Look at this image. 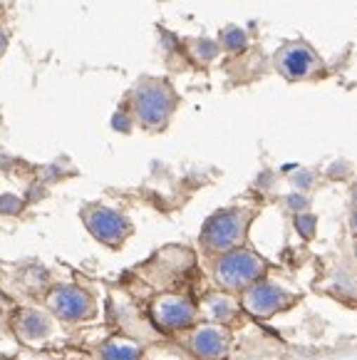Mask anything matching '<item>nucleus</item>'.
Listing matches in <instances>:
<instances>
[{"mask_svg":"<svg viewBox=\"0 0 357 360\" xmlns=\"http://www.w3.org/2000/svg\"><path fill=\"white\" fill-rule=\"evenodd\" d=\"M42 308L53 313L60 323L77 326L89 323L100 316V303L95 293L77 283H55L42 293Z\"/></svg>","mask_w":357,"mask_h":360,"instance_id":"1","label":"nucleus"},{"mask_svg":"<svg viewBox=\"0 0 357 360\" xmlns=\"http://www.w3.org/2000/svg\"><path fill=\"white\" fill-rule=\"evenodd\" d=\"M8 323H11V330L18 343L30 350L50 348V345L60 343L65 338L63 323L53 313L37 306H15L11 311Z\"/></svg>","mask_w":357,"mask_h":360,"instance_id":"2","label":"nucleus"},{"mask_svg":"<svg viewBox=\"0 0 357 360\" xmlns=\"http://www.w3.org/2000/svg\"><path fill=\"white\" fill-rule=\"evenodd\" d=\"M176 92L164 79L144 77L131 92V110L144 129H164L176 110Z\"/></svg>","mask_w":357,"mask_h":360,"instance_id":"3","label":"nucleus"},{"mask_svg":"<svg viewBox=\"0 0 357 360\" xmlns=\"http://www.w3.org/2000/svg\"><path fill=\"white\" fill-rule=\"evenodd\" d=\"M253 214L248 209H221L214 217L206 219L201 229V246L214 254H226L243 244Z\"/></svg>","mask_w":357,"mask_h":360,"instance_id":"4","label":"nucleus"},{"mask_svg":"<svg viewBox=\"0 0 357 360\" xmlns=\"http://www.w3.org/2000/svg\"><path fill=\"white\" fill-rule=\"evenodd\" d=\"M214 274L221 288H226V291H246L251 283L263 278L266 261L258 254H253L251 249L238 246V249H231L219 256Z\"/></svg>","mask_w":357,"mask_h":360,"instance_id":"5","label":"nucleus"},{"mask_svg":"<svg viewBox=\"0 0 357 360\" xmlns=\"http://www.w3.org/2000/svg\"><path fill=\"white\" fill-rule=\"evenodd\" d=\"M199 313V306L189 296H184V293L162 291L149 303V321H152L154 328L164 330V333L186 330L191 326H196Z\"/></svg>","mask_w":357,"mask_h":360,"instance_id":"6","label":"nucleus"},{"mask_svg":"<svg viewBox=\"0 0 357 360\" xmlns=\"http://www.w3.org/2000/svg\"><path fill=\"white\" fill-rule=\"evenodd\" d=\"M84 229L92 233L95 241H100L107 249H119L131 236V221L117 209L107 204H89L82 209Z\"/></svg>","mask_w":357,"mask_h":360,"instance_id":"7","label":"nucleus"},{"mask_svg":"<svg viewBox=\"0 0 357 360\" xmlns=\"http://www.w3.org/2000/svg\"><path fill=\"white\" fill-rule=\"evenodd\" d=\"M290 301H293V296L285 288L268 281H256L243 291L241 308L251 313L253 318H271L278 311H283L285 306H290Z\"/></svg>","mask_w":357,"mask_h":360,"instance_id":"8","label":"nucleus"},{"mask_svg":"<svg viewBox=\"0 0 357 360\" xmlns=\"http://www.w3.org/2000/svg\"><path fill=\"white\" fill-rule=\"evenodd\" d=\"M189 350L199 360H223L231 353V333L226 326H196L189 335Z\"/></svg>","mask_w":357,"mask_h":360,"instance_id":"9","label":"nucleus"},{"mask_svg":"<svg viewBox=\"0 0 357 360\" xmlns=\"http://www.w3.org/2000/svg\"><path fill=\"white\" fill-rule=\"evenodd\" d=\"M278 68L288 79H303L320 68V60H318V55L313 53L308 45L290 43V45H285V48H280Z\"/></svg>","mask_w":357,"mask_h":360,"instance_id":"10","label":"nucleus"},{"mask_svg":"<svg viewBox=\"0 0 357 360\" xmlns=\"http://www.w3.org/2000/svg\"><path fill=\"white\" fill-rule=\"evenodd\" d=\"M95 358L97 360H142L144 348L139 340L129 338V335H124V333H115L97 345Z\"/></svg>","mask_w":357,"mask_h":360,"instance_id":"11","label":"nucleus"},{"mask_svg":"<svg viewBox=\"0 0 357 360\" xmlns=\"http://www.w3.org/2000/svg\"><path fill=\"white\" fill-rule=\"evenodd\" d=\"M238 308H241V306H238V301L228 296V293H209V296L201 301L199 311L209 316L211 323L228 326L233 318L238 316Z\"/></svg>","mask_w":357,"mask_h":360,"instance_id":"12","label":"nucleus"},{"mask_svg":"<svg viewBox=\"0 0 357 360\" xmlns=\"http://www.w3.org/2000/svg\"><path fill=\"white\" fill-rule=\"evenodd\" d=\"M221 43H223L226 50H231V53H241L248 45V35L241 27H226V30L221 32Z\"/></svg>","mask_w":357,"mask_h":360,"instance_id":"13","label":"nucleus"},{"mask_svg":"<svg viewBox=\"0 0 357 360\" xmlns=\"http://www.w3.org/2000/svg\"><path fill=\"white\" fill-rule=\"evenodd\" d=\"M191 55H194L199 63H211V60L219 55V45L209 37H199V40H191Z\"/></svg>","mask_w":357,"mask_h":360,"instance_id":"14","label":"nucleus"},{"mask_svg":"<svg viewBox=\"0 0 357 360\" xmlns=\"http://www.w3.org/2000/svg\"><path fill=\"white\" fill-rule=\"evenodd\" d=\"M25 199L18 194H0V214L3 217H18V214H22V209H25Z\"/></svg>","mask_w":357,"mask_h":360,"instance_id":"15","label":"nucleus"},{"mask_svg":"<svg viewBox=\"0 0 357 360\" xmlns=\"http://www.w3.org/2000/svg\"><path fill=\"white\" fill-rule=\"evenodd\" d=\"M295 229L303 238H310L316 233V217L313 214H298L295 217Z\"/></svg>","mask_w":357,"mask_h":360,"instance_id":"16","label":"nucleus"},{"mask_svg":"<svg viewBox=\"0 0 357 360\" xmlns=\"http://www.w3.org/2000/svg\"><path fill=\"white\" fill-rule=\"evenodd\" d=\"M112 127L117 129V132H124L129 134L131 132V115H126V112H117L115 117H112Z\"/></svg>","mask_w":357,"mask_h":360,"instance_id":"17","label":"nucleus"},{"mask_svg":"<svg viewBox=\"0 0 357 360\" xmlns=\"http://www.w3.org/2000/svg\"><path fill=\"white\" fill-rule=\"evenodd\" d=\"M48 194V189H45V184H40V181H37V184H32L30 189H27V196H25V204H30V202H40L42 196Z\"/></svg>","mask_w":357,"mask_h":360,"instance_id":"18","label":"nucleus"},{"mask_svg":"<svg viewBox=\"0 0 357 360\" xmlns=\"http://www.w3.org/2000/svg\"><path fill=\"white\" fill-rule=\"evenodd\" d=\"M285 204H288L293 212H298V214H303V209L308 207V199H305L303 194H290L288 199H285Z\"/></svg>","mask_w":357,"mask_h":360,"instance_id":"19","label":"nucleus"},{"mask_svg":"<svg viewBox=\"0 0 357 360\" xmlns=\"http://www.w3.org/2000/svg\"><path fill=\"white\" fill-rule=\"evenodd\" d=\"M13 360H65V358H60L55 353H20Z\"/></svg>","mask_w":357,"mask_h":360,"instance_id":"20","label":"nucleus"},{"mask_svg":"<svg viewBox=\"0 0 357 360\" xmlns=\"http://www.w3.org/2000/svg\"><path fill=\"white\" fill-rule=\"evenodd\" d=\"M13 308H15V303H13V298L6 293V288L0 286V316H6V313H11Z\"/></svg>","mask_w":357,"mask_h":360,"instance_id":"21","label":"nucleus"},{"mask_svg":"<svg viewBox=\"0 0 357 360\" xmlns=\"http://www.w3.org/2000/svg\"><path fill=\"white\" fill-rule=\"evenodd\" d=\"M293 181L298 189H308V186L313 184V174H310V172H298V174L293 176Z\"/></svg>","mask_w":357,"mask_h":360,"instance_id":"22","label":"nucleus"},{"mask_svg":"<svg viewBox=\"0 0 357 360\" xmlns=\"http://www.w3.org/2000/svg\"><path fill=\"white\" fill-rule=\"evenodd\" d=\"M8 48V37H6V30L0 27V55H3V50Z\"/></svg>","mask_w":357,"mask_h":360,"instance_id":"23","label":"nucleus"},{"mask_svg":"<svg viewBox=\"0 0 357 360\" xmlns=\"http://www.w3.org/2000/svg\"><path fill=\"white\" fill-rule=\"evenodd\" d=\"M74 360H97V358H95V355H77Z\"/></svg>","mask_w":357,"mask_h":360,"instance_id":"24","label":"nucleus"},{"mask_svg":"<svg viewBox=\"0 0 357 360\" xmlns=\"http://www.w3.org/2000/svg\"><path fill=\"white\" fill-rule=\"evenodd\" d=\"M352 226L357 229V212H355V217H352Z\"/></svg>","mask_w":357,"mask_h":360,"instance_id":"25","label":"nucleus"}]
</instances>
